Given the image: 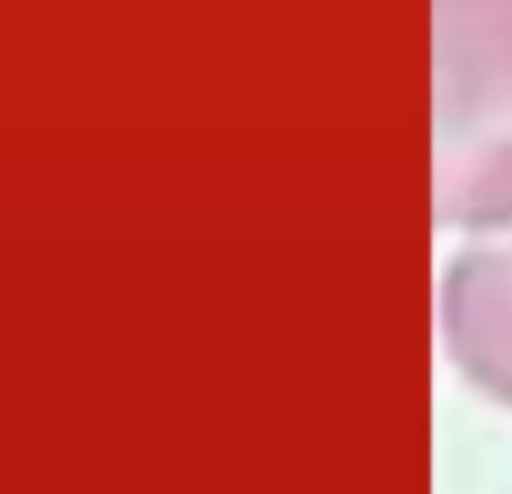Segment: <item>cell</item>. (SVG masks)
Listing matches in <instances>:
<instances>
[{
  "label": "cell",
  "mask_w": 512,
  "mask_h": 494,
  "mask_svg": "<svg viewBox=\"0 0 512 494\" xmlns=\"http://www.w3.org/2000/svg\"><path fill=\"white\" fill-rule=\"evenodd\" d=\"M436 225H512V0H436Z\"/></svg>",
  "instance_id": "cell-1"
},
{
  "label": "cell",
  "mask_w": 512,
  "mask_h": 494,
  "mask_svg": "<svg viewBox=\"0 0 512 494\" xmlns=\"http://www.w3.org/2000/svg\"><path fill=\"white\" fill-rule=\"evenodd\" d=\"M441 328L463 378L512 409V243L454 256L441 283Z\"/></svg>",
  "instance_id": "cell-2"
}]
</instances>
